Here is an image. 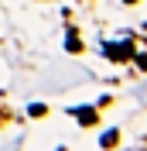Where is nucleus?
<instances>
[{
  "mask_svg": "<svg viewBox=\"0 0 147 151\" xmlns=\"http://www.w3.org/2000/svg\"><path fill=\"white\" fill-rule=\"evenodd\" d=\"M75 117H79V124H86V127H92V124L99 120V117H96V110H92V106H79V110H72Z\"/></svg>",
  "mask_w": 147,
  "mask_h": 151,
  "instance_id": "f257e3e1",
  "label": "nucleus"
},
{
  "mask_svg": "<svg viewBox=\"0 0 147 151\" xmlns=\"http://www.w3.org/2000/svg\"><path fill=\"white\" fill-rule=\"evenodd\" d=\"M116 141H120V131H106V134L99 137V144H103V148H113Z\"/></svg>",
  "mask_w": 147,
  "mask_h": 151,
  "instance_id": "f03ea898",
  "label": "nucleus"
},
{
  "mask_svg": "<svg viewBox=\"0 0 147 151\" xmlns=\"http://www.w3.org/2000/svg\"><path fill=\"white\" fill-rule=\"evenodd\" d=\"M65 48H69V52H82V45H79V38H75V35H69V45H65Z\"/></svg>",
  "mask_w": 147,
  "mask_h": 151,
  "instance_id": "7ed1b4c3",
  "label": "nucleus"
},
{
  "mask_svg": "<svg viewBox=\"0 0 147 151\" xmlns=\"http://www.w3.org/2000/svg\"><path fill=\"white\" fill-rule=\"evenodd\" d=\"M45 113H48V110H45L41 103H34V106H31V117H45Z\"/></svg>",
  "mask_w": 147,
  "mask_h": 151,
  "instance_id": "20e7f679",
  "label": "nucleus"
},
{
  "mask_svg": "<svg viewBox=\"0 0 147 151\" xmlns=\"http://www.w3.org/2000/svg\"><path fill=\"white\" fill-rule=\"evenodd\" d=\"M137 65H140V69L147 72V55H137Z\"/></svg>",
  "mask_w": 147,
  "mask_h": 151,
  "instance_id": "39448f33",
  "label": "nucleus"
},
{
  "mask_svg": "<svg viewBox=\"0 0 147 151\" xmlns=\"http://www.w3.org/2000/svg\"><path fill=\"white\" fill-rule=\"evenodd\" d=\"M123 4H133V0H123Z\"/></svg>",
  "mask_w": 147,
  "mask_h": 151,
  "instance_id": "423d86ee",
  "label": "nucleus"
}]
</instances>
